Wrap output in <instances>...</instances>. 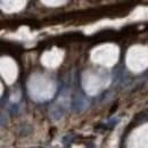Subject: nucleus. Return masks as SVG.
Masks as SVG:
<instances>
[{"mask_svg":"<svg viewBox=\"0 0 148 148\" xmlns=\"http://www.w3.org/2000/svg\"><path fill=\"white\" fill-rule=\"evenodd\" d=\"M87 148H95V145L91 144V143H89V144L87 145Z\"/></svg>","mask_w":148,"mask_h":148,"instance_id":"39448f33","label":"nucleus"},{"mask_svg":"<svg viewBox=\"0 0 148 148\" xmlns=\"http://www.w3.org/2000/svg\"><path fill=\"white\" fill-rule=\"evenodd\" d=\"M119 122H120V119H119V117H113V119H111V120L106 123V125H107L108 129H112V128H114Z\"/></svg>","mask_w":148,"mask_h":148,"instance_id":"7ed1b4c3","label":"nucleus"},{"mask_svg":"<svg viewBox=\"0 0 148 148\" xmlns=\"http://www.w3.org/2000/svg\"><path fill=\"white\" fill-rule=\"evenodd\" d=\"M9 112H10L12 114H16V113L18 112V105H12Z\"/></svg>","mask_w":148,"mask_h":148,"instance_id":"20e7f679","label":"nucleus"},{"mask_svg":"<svg viewBox=\"0 0 148 148\" xmlns=\"http://www.w3.org/2000/svg\"><path fill=\"white\" fill-rule=\"evenodd\" d=\"M64 113H65V107H64L62 104L53 105V106L50 107V116H51V119L55 120V121L62 119L63 115H64Z\"/></svg>","mask_w":148,"mask_h":148,"instance_id":"f03ea898","label":"nucleus"},{"mask_svg":"<svg viewBox=\"0 0 148 148\" xmlns=\"http://www.w3.org/2000/svg\"><path fill=\"white\" fill-rule=\"evenodd\" d=\"M89 105V100L84 97V96H75L72 100V104H71V108L74 112H81L83 111L84 108H87Z\"/></svg>","mask_w":148,"mask_h":148,"instance_id":"f257e3e1","label":"nucleus"}]
</instances>
